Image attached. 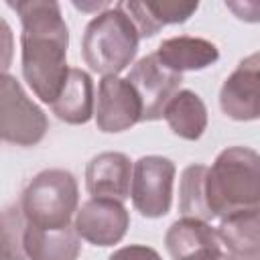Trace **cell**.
I'll list each match as a JSON object with an SVG mask.
<instances>
[{"instance_id": "5", "label": "cell", "mask_w": 260, "mask_h": 260, "mask_svg": "<svg viewBox=\"0 0 260 260\" xmlns=\"http://www.w3.org/2000/svg\"><path fill=\"white\" fill-rule=\"evenodd\" d=\"M45 112L28 98L20 81L8 73L0 75V142L35 146L47 134Z\"/></svg>"}, {"instance_id": "2", "label": "cell", "mask_w": 260, "mask_h": 260, "mask_svg": "<svg viewBox=\"0 0 260 260\" xmlns=\"http://www.w3.org/2000/svg\"><path fill=\"white\" fill-rule=\"evenodd\" d=\"M205 201L213 217L260 207V156L248 146H230L205 173Z\"/></svg>"}, {"instance_id": "10", "label": "cell", "mask_w": 260, "mask_h": 260, "mask_svg": "<svg viewBox=\"0 0 260 260\" xmlns=\"http://www.w3.org/2000/svg\"><path fill=\"white\" fill-rule=\"evenodd\" d=\"M219 106L225 116L250 122L260 116V55L252 53L238 63L219 89Z\"/></svg>"}, {"instance_id": "15", "label": "cell", "mask_w": 260, "mask_h": 260, "mask_svg": "<svg viewBox=\"0 0 260 260\" xmlns=\"http://www.w3.org/2000/svg\"><path fill=\"white\" fill-rule=\"evenodd\" d=\"M154 57L167 69L183 75L185 71H199L215 63L219 59V51L207 39L181 35L165 39L154 51Z\"/></svg>"}, {"instance_id": "23", "label": "cell", "mask_w": 260, "mask_h": 260, "mask_svg": "<svg viewBox=\"0 0 260 260\" xmlns=\"http://www.w3.org/2000/svg\"><path fill=\"white\" fill-rule=\"evenodd\" d=\"M197 260H236L232 254H228L223 248L221 250H215V252H209V254H205V256H201V258H197Z\"/></svg>"}, {"instance_id": "7", "label": "cell", "mask_w": 260, "mask_h": 260, "mask_svg": "<svg viewBox=\"0 0 260 260\" xmlns=\"http://www.w3.org/2000/svg\"><path fill=\"white\" fill-rule=\"evenodd\" d=\"M126 81L134 87L140 100V122H152L162 118V110L169 100L179 91L183 75L167 69L152 53L142 57L130 69Z\"/></svg>"}, {"instance_id": "19", "label": "cell", "mask_w": 260, "mask_h": 260, "mask_svg": "<svg viewBox=\"0 0 260 260\" xmlns=\"http://www.w3.org/2000/svg\"><path fill=\"white\" fill-rule=\"evenodd\" d=\"M205 165H189L181 173L179 183V211L183 217H195V219H213L207 201H205Z\"/></svg>"}, {"instance_id": "17", "label": "cell", "mask_w": 260, "mask_h": 260, "mask_svg": "<svg viewBox=\"0 0 260 260\" xmlns=\"http://www.w3.org/2000/svg\"><path fill=\"white\" fill-rule=\"evenodd\" d=\"M24 252L26 260H77L81 254V238L73 225L43 230L26 221Z\"/></svg>"}, {"instance_id": "14", "label": "cell", "mask_w": 260, "mask_h": 260, "mask_svg": "<svg viewBox=\"0 0 260 260\" xmlns=\"http://www.w3.org/2000/svg\"><path fill=\"white\" fill-rule=\"evenodd\" d=\"M215 232L223 250L236 260H260V207L221 217Z\"/></svg>"}, {"instance_id": "18", "label": "cell", "mask_w": 260, "mask_h": 260, "mask_svg": "<svg viewBox=\"0 0 260 260\" xmlns=\"http://www.w3.org/2000/svg\"><path fill=\"white\" fill-rule=\"evenodd\" d=\"M173 134L183 140H199L207 128V108L203 100L191 89H179L162 110Z\"/></svg>"}, {"instance_id": "8", "label": "cell", "mask_w": 260, "mask_h": 260, "mask_svg": "<svg viewBox=\"0 0 260 260\" xmlns=\"http://www.w3.org/2000/svg\"><path fill=\"white\" fill-rule=\"evenodd\" d=\"M140 100L126 79L118 75L102 77L98 85V100L93 106V118L102 132L118 134L130 130L140 122Z\"/></svg>"}, {"instance_id": "21", "label": "cell", "mask_w": 260, "mask_h": 260, "mask_svg": "<svg viewBox=\"0 0 260 260\" xmlns=\"http://www.w3.org/2000/svg\"><path fill=\"white\" fill-rule=\"evenodd\" d=\"M14 57V35L10 24L0 16V75L8 71Z\"/></svg>"}, {"instance_id": "12", "label": "cell", "mask_w": 260, "mask_h": 260, "mask_svg": "<svg viewBox=\"0 0 260 260\" xmlns=\"http://www.w3.org/2000/svg\"><path fill=\"white\" fill-rule=\"evenodd\" d=\"M136 26L140 39L154 37L169 24H181L193 16L199 8L197 2H173V0H124L116 4Z\"/></svg>"}, {"instance_id": "9", "label": "cell", "mask_w": 260, "mask_h": 260, "mask_svg": "<svg viewBox=\"0 0 260 260\" xmlns=\"http://www.w3.org/2000/svg\"><path fill=\"white\" fill-rule=\"evenodd\" d=\"M130 225V215L120 201L91 197L75 211L73 228L77 236L93 246H114L118 244Z\"/></svg>"}, {"instance_id": "3", "label": "cell", "mask_w": 260, "mask_h": 260, "mask_svg": "<svg viewBox=\"0 0 260 260\" xmlns=\"http://www.w3.org/2000/svg\"><path fill=\"white\" fill-rule=\"evenodd\" d=\"M140 35L132 20L118 8L98 12L85 26L81 55L91 71L100 75H118L136 57Z\"/></svg>"}, {"instance_id": "16", "label": "cell", "mask_w": 260, "mask_h": 260, "mask_svg": "<svg viewBox=\"0 0 260 260\" xmlns=\"http://www.w3.org/2000/svg\"><path fill=\"white\" fill-rule=\"evenodd\" d=\"M93 81L91 75L83 69L71 67L67 73V79L57 95V100L51 104L53 114L65 122V124H87L93 118Z\"/></svg>"}, {"instance_id": "13", "label": "cell", "mask_w": 260, "mask_h": 260, "mask_svg": "<svg viewBox=\"0 0 260 260\" xmlns=\"http://www.w3.org/2000/svg\"><path fill=\"white\" fill-rule=\"evenodd\" d=\"M165 246L173 260H197L223 248L215 228L195 217L177 219L165 234Z\"/></svg>"}, {"instance_id": "11", "label": "cell", "mask_w": 260, "mask_h": 260, "mask_svg": "<svg viewBox=\"0 0 260 260\" xmlns=\"http://www.w3.org/2000/svg\"><path fill=\"white\" fill-rule=\"evenodd\" d=\"M132 162L124 152L106 150L95 154L85 167V189L91 197L124 201L130 197Z\"/></svg>"}, {"instance_id": "4", "label": "cell", "mask_w": 260, "mask_h": 260, "mask_svg": "<svg viewBox=\"0 0 260 260\" xmlns=\"http://www.w3.org/2000/svg\"><path fill=\"white\" fill-rule=\"evenodd\" d=\"M77 205V181L65 169L41 171L28 181L20 197L24 219L43 230H61L71 225Z\"/></svg>"}, {"instance_id": "1", "label": "cell", "mask_w": 260, "mask_h": 260, "mask_svg": "<svg viewBox=\"0 0 260 260\" xmlns=\"http://www.w3.org/2000/svg\"><path fill=\"white\" fill-rule=\"evenodd\" d=\"M8 6L18 14L22 24L20 59L24 81L41 102L51 106L69 73V28L61 6L53 0L8 2Z\"/></svg>"}, {"instance_id": "20", "label": "cell", "mask_w": 260, "mask_h": 260, "mask_svg": "<svg viewBox=\"0 0 260 260\" xmlns=\"http://www.w3.org/2000/svg\"><path fill=\"white\" fill-rule=\"evenodd\" d=\"M26 219L20 205L0 211V260H26L24 252Z\"/></svg>"}, {"instance_id": "6", "label": "cell", "mask_w": 260, "mask_h": 260, "mask_svg": "<svg viewBox=\"0 0 260 260\" xmlns=\"http://www.w3.org/2000/svg\"><path fill=\"white\" fill-rule=\"evenodd\" d=\"M175 162L167 156L148 154L132 165L130 197L136 211L144 217H162L173 203Z\"/></svg>"}, {"instance_id": "22", "label": "cell", "mask_w": 260, "mask_h": 260, "mask_svg": "<svg viewBox=\"0 0 260 260\" xmlns=\"http://www.w3.org/2000/svg\"><path fill=\"white\" fill-rule=\"evenodd\" d=\"M108 260H162L160 254L150 248V246H140V244H130L124 248H118Z\"/></svg>"}]
</instances>
